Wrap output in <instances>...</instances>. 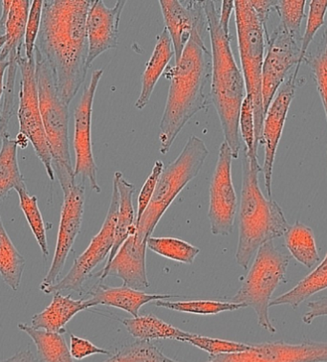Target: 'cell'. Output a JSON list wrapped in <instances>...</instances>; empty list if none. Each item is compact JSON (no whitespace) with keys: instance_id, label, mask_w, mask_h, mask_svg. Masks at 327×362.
I'll list each match as a JSON object with an SVG mask.
<instances>
[{"instance_id":"23","label":"cell","mask_w":327,"mask_h":362,"mask_svg":"<svg viewBox=\"0 0 327 362\" xmlns=\"http://www.w3.org/2000/svg\"><path fill=\"white\" fill-rule=\"evenodd\" d=\"M113 182L117 186L119 192V211L115 226L114 245L108 255L105 266L112 263L121 245L137 231L136 216L132 204L135 186L124 178L123 173L119 171L115 172Z\"/></svg>"},{"instance_id":"13","label":"cell","mask_w":327,"mask_h":362,"mask_svg":"<svg viewBox=\"0 0 327 362\" xmlns=\"http://www.w3.org/2000/svg\"><path fill=\"white\" fill-rule=\"evenodd\" d=\"M64 192L61 220H59L58 238L52 264L48 274L40 286L43 291L58 283V278L66 266L70 251L82 228L85 213V185L75 180L69 185L61 188Z\"/></svg>"},{"instance_id":"9","label":"cell","mask_w":327,"mask_h":362,"mask_svg":"<svg viewBox=\"0 0 327 362\" xmlns=\"http://www.w3.org/2000/svg\"><path fill=\"white\" fill-rule=\"evenodd\" d=\"M18 69L21 74L20 105L18 110L20 134L25 135L32 143L37 158L44 166L50 180L53 181L55 180V173L40 115L35 57L27 59L25 55H21L18 59Z\"/></svg>"},{"instance_id":"44","label":"cell","mask_w":327,"mask_h":362,"mask_svg":"<svg viewBox=\"0 0 327 362\" xmlns=\"http://www.w3.org/2000/svg\"><path fill=\"white\" fill-rule=\"evenodd\" d=\"M250 1L254 9L258 13L259 18H261V23H263L264 27L267 30V21H268L273 11H275L277 1H274V0H250Z\"/></svg>"},{"instance_id":"3","label":"cell","mask_w":327,"mask_h":362,"mask_svg":"<svg viewBox=\"0 0 327 362\" xmlns=\"http://www.w3.org/2000/svg\"><path fill=\"white\" fill-rule=\"evenodd\" d=\"M202 6L206 16L212 50L210 100L220 117L224 141L231 148L232 158H239L242 150L239 115L247 93L242 71L237 66L231 47V37L227 36L220 24V11L215 1L204 0Z\"/></svg>"},{"instance_id":"37","label":"cell","mask_w":327,"mask_h":362,"mask_svg":"<svg viewBox=\"0 0 327 362\" xmlns=\"http://www.w3.org/2000/svg\"><path fill=\"white\" fill-rule=\"evenodd\" d=\"M186 342L190 343L200 350L205 351L209 354L210 356L244 352V351L250 350L253 346V344H245V343L230 341V340L212 339V337L200 336L196 334H191Z\"/></svg>"},{"instance_id":"28","label":"cell","mask_w":327,"mask_h":362,"mask_svg":"<svg viewBox=\"0 0 327 362\" xmlns=\"http://www.w3.org/2000/svg\"><path fill=\"white\" fill-rule=\"evenodd\" d=\"M31 4L29 0H13L5 23L7 42L0 52V61H9L11 54H21Z\"/></svg>"},{"instance_id":"45","label":"cell","mask_w":327,"mask_h":362,"mask_svg":"<svg viewBox=\"0 0 327 362\" xmlns=\"http://www.w3.org/2000/svg\"><path fill=\"white\" fill-rule=\"evenodd\" d=\"M232 12H234V1H232V0H223V1H221L220 24L221 28L225 32L227 36L229 37H231V34H230V21H231Z\"/></svg>"},{"instance_id":"4","label":"cell","mask_w":327,"mask_h":362,"mask_svg":"<svg viewBox=\"0 0 327 362\" xmlns=\"http://www.w3.org/2000/svg\"><path fill=\"white\" fill-rule=\"evenodd\" d=\"M261 166L258 156H243L242 199L239 207V243L236 260L247 269L258 248L285 236L289 228L283 208L266 198L259 186Z\"/></svg>"},{"instance_id":"29","label":"cell","mask_w":327,"mask_h":362,"mask_svg":"<svg viewBox=\"0 0 327 362\" xmlns=\"http://www.w3.org/2000/svg\"><path fill=\"white\" fill-rule=\"evenodd\" d=\"M18 327L33 340L40 361L74 362L69 347L61 334L34 329L26 323H18Z\"/></svg>"},{"instance_id":"34","label":"cell","mask_w":327,"mask_h":362,"mask_svg":"<svg viewBox=\"0 0 327 362\" xmlns=\"http://www.w3.org/2000/svg\"><path fill=\"white\" fill-rule=\"evenodd\" d=\"M104 362H181L165 356L150 342L138 340L124 346Z\"/></svg>"},{"instance_id":"2","label":"cell","mask_w":327,"mask_h":362,"mask_svg":"<svg viewBox=\"0 0 327 362\" xmlns=\"http://www.w3.org/2000/svg\"><path fill=\"white\" fill-rule=\"evenodd\" d=\"M206 16L200 18L182 56L166 71L170 85L160 121V153L167 155L186 123L209 105L212 55L205 45Z\"/></svg>"},{"instance_id":"26","label":"cell","mask_w":327,"mask_h":362,"mask_svg":"<svg viewBox=\"0 0 327 362\" xmlns=\"http://www.w3.org/2000/svg\"><path fill=\"white\" fill-rule=\"evenodd\" d=\"M17 140L5 134L0 148V202L9 196L11 191L26 188L25 180L20 169L18 159Z\"/></svg>"},{"instance_id":"43","label":"cell","mask_w":327,"mask_h":362,"mask_svg":"<svg viewBox=\"0 0 327 362\" xmlns=\"http://www.w3.org/2000/svg\"><path fill=\"white\" fill-rule=\"evenodd\" d=\"M307 312L302 315V322L310 325L321 316L327 315V296L318 297L307 304Z\"/></svg>"},{"instance_id":"21","label":"cell","mask_w":327,"mask_h":362,"mask_svg":"<svg viewBox=\"0 0 327 362\" xmlns=\"http://www.w3.org/2000/svg\"><path fill=\"white\" fill-rule=\"evenodd\" d=\"M89 308H91V305L88 299L76 300L70 294L62 296L61 293H55L49 306L35 315L30 326L34 329L64 334L66 332L67 323L76 315Z\"/></svg>"},{"instance_id":"1","label":"cell","mask_w":327,"mask_h":362,"mask_svg":"<svg viewBox=\"0 0 327 362\" xmlns=\"http://www.w3.org/2000/svg\"><path fill=\"white\" fill-rule=\"evenodd\" d=\"M94 0H45L35 47L62 101L71 104L89 69L86 18Z\"/></svg>"},{"instance_id":"17","label":"cell","mask_w":327,"mask_h":362,"mask_svg":"<svg viewBox=\"0 0 327 362\" xmlns=\"http://www.w3.org/2000/svg\"><path fill=\"white\" fill-rule=\"evenodd\" d=\"M126 4L119 0L114 6L107 7L102 0H94L86 18L89 67L101 54L118 47L119 26Z\"/></svg>"},{"instance_id":"31","label":"cell","mask_w":327,"mask_h":362,"mask_svg":"<svg viewBox=\"0 0 327 362\" xmlns=\"http://www.w3.org/2000/svg\"><path fill=\"white\" fill-rule=\"evenodd\" d=\"M147 247L162 257L186 264H193L200 253V248L185 240L172 237H150L147 240Z\"/></svg>"},{"instance_id":"12","label":"cell","mask_w":327,"mask_h":362,"mask_svg":"<svg viewBox=\"0 0 327 362\" xmlns=\"http://www.w3.org/2000/svg\"><path fill=\"white\" fill-rule=\"evenodd\" d=\"M104 75V69L92 72L88 85L83 89L82 97L74 112L75 180L89 186L96 193H101L97 177V165L92 145V112L97 88Z\"/></svg>"},{"instance_id":"32","label":"cell","mask_w":327,"mask_h":362,"mask_svg":"<svg viewBox=\"0 0 327 362\" xmlns=\"http://www.w3.org/2000/svg\"><path fill=\"white\" fill-rule=\"evenodd\" d=\"M154 305L156 307L174 310V312L199 315H215L221 313L245 309L242 304L234 303V302L215 301V300H189V301L178 302L158 300V301L154 302Z\"/></svg>"},{"instance_id":"27","label":"cell","mask_w":327,"mask_h":362,"mask_svg":"<svg viewBox=\"0 0 327 362\" xmlns=\"http://www.w3.org/2000/svg\"><path fill=\"white\" fill-rule=\"evenodd\" d=\"M285 242L291 257L307 269H312L320 261L314 231L307 224L296 221L289 226Z\"/></svg>"},{"instance_id":"8","label":"cell","mask_w":327,"mask_h":362,"mask_svg":"<svg viewBox=\"0 0 327 362\" xmlns=\"http://www.w3.org/2000/svg\"><path fill=\"white\" fill-rule=\"evenodd\" d=\"M291 256L278 250L274 240L261 245L244 282L231 302L255 310L258 324L271 334L277 329L270 318V303L278 286L285 280Z\"/></svg>"},{"instance_id":"40","label":"cell","mask_w":327,"mask_h":362,"mask_svg":"<svg viewBox=\"0 0 327 362\" xmlns=\"http://www.w3.org/2000/svg\"><path fill=\"white\" fill-rule=\"evenodd\" d=\"M43 0H34L30 8L28 21H27L25 37H24V50L27 59L35 57V47L39 36L42 24Z\"/></svg>"},{"instance_id":"39","label":"cell","mask_w":327,"mask_h":362,"mask_svg":"<svg viewBox=\"0 0 327 362\" xmlns=\"http://www.w3.org/2000/svg\"><path fill=\"white\" fill-rule=\"evenodd\" d=\"M307 5L305 0H280L275 5V12L280 17V23H282L289 32L295 35H301L302 21Z\"/></svg>"},{"instance_id":"11","label":"cell","mask_w":327,"mask_h":362,"mask_svg":"<svg viewBox=\"0 0 327 362\" xmlns=\"http://www.w3.org/2000/svg\"><path fill=\"white\" fill-rule=\"evenodd\" d=\"M302 37L289 32L282 23L266 39L267 52L262 66V101L266 113L278 89L298 66Z\"/></svg>"},{"instance_id":"14","label":"cell","mask_w":327,"mask_h":362,"mask_svg":"<svg viewBox=\"0 0 327 362\" xmlns=\"http://www.w3.org/2000/svg\"><path fill=\"white\" fill-rule=\"evenodd\" d=\"M232 153L225 141L221 143L210 185V231L215 236H228L234 229L239 199L232 177Z\"/></svg>"},{"instance_id":"41","label":"cell","mask_w":327,"mask_h":362,"mask_svg":"<svg viewBox=\"0 0 327 362\" xmlns=\"http://www.w3.org/2000/svg\"><path fill=\"white\" fill-rule=\"evenodd\" d=\"M164 168L163 162L161 160L155 161L153 171H151L150 175L145 180L144 185H143L141 191H140L139 197H138L136 224L140 221V218H142L148 204H150L154 191H155L156 185H157L159 177H160L162 173H163Z\"/></svg>"},{"instance_id":"38","label":"cell","mask_w":327,"mask_h":362,"mask_svg":"<svg viewBox=\"0 0 327 362\" xmlns=\"http://www.w3.org/2000/svg\"><path fill=\"white\" fill-rule=\"evenodd\" d=\"M239 134L245 145V153L248 156H258V147L256 142L255 115H254L253 99L246 95L242 103L239 115Z\"/></svg>"},{"instance_id":"16","label":"cell","mask_w":327,"mask_h":362,"mask_svg":"<svg viewBox=\"0 0 327 362\" xmlns=\"http://www.w3.org/2000/svg\"><path fill=\"white\" fill-rule=\"evenodd\" d=\"M297 78L292 74L278 89L267 110L263 126H262L259 143L264 147V160L261 166V173L263 175L264 185L270 199L272 198V178L275 153H277L280 140L282 139L289 107L295 98Z\"/></svg>"},{"instance_id":"10","label":"cell","mask_w":327,"mask_h":362,"mask_svg":"<svg viewBox=\"0 0 327 362\" xmlns=\"http://www.w3.org/2000/svg\"><path fill=\"white\" fill-rule=\"evenodd\" d=\"M118 211L119 192L117 186L113 182L112 199H110L107 218H105L101 230L96 236L92 238L90 244L83 251V253L75 259L74 264L64 279L59 281L55 285L45 288L42 293L51 294L64 291H82L83 285L91 276L93 270L108 258V255L112 250L113 245H114Z\"/></svg>"},{"instance_id":"22","label":"cell","mask_w":327,"mask_h":362,"mask_svg":"<svg viewBox=\"0 0 327 362\" xmlns=\"http://www.w3.org/2000/svg\"><path fill=\"white\" fill-rule=\"evenodd\" d=\"M172 58H174V45H172L169 32L164 28L156 37L155 47L151 54L150 59L145 64V69L142 75L141 93L135 103V107L138 110H143L147 107L156 83H158Z\"/></svg>"},{"instance_id":"49","label":"cell","mask_w":327,"mask_h":362,"mask_svg":"<svg viewBox=\"0 0 327 362\" xmlns=\"http://www.w3.org/2000/svg\"><path fill=\"white\" fill-rule=\"evenodd\" d=\"M5 35V24L0 23V36Z\"/></svg>"},{"instance_id":"25","label":"cell","mask_w":327,"mask_h":362,"mask_svg":"<svg viewBox=\"0 0 327 362\" xmlns=\"http://www.w3.org/2000/svg\"><path fill=\"white\" fill-rule=\"evenodd\" d=\"M327 288V253L323 260L313 272L299 281L292 290L283 296L273 299L270 308L275 306H290L299 309V306L316 293Z\"/></svg>"},{"instance_id":"36","label":"cell","mask_w":327,"mask_h":362,"mask_svg":"<svg viewBox=\"0 0 327 362\" xmlns=\"http://www.w3.org/2000/svg\"><path fill=\"white\" fill-rule=\"evenodd\" d=\"M327 12V0H311L309 4V12H308L307 26H305L304 37H302L301 58L298 66L295 69L293 76L298 77L299 69L304 63L305 56L307 55V50L311 42L314 40L319 29L323 25L324 18Z\"/></svg>"},{"instance_id":"19","label":"cell","mask_w":327,"mask_h":362,"mask_svg":"<svg viewBox=\"0 0 327 362\" xmlns=\"http://www.w3.org/2000/svg\"><path fill=\"white\" fill-rule=\"evenodd\" d=\"M165 24L174 49L175 64L179 62L197 21L205 17L202 1L198 0H160Z\"/></svg>"},{"instance_id":"15","label":"cell","mask_w":327,"mask_h":362,"mask_svg":"<svg viewBox=\"0 0 327 362\" xmlns=\"http://www.w3.org/2000/svg\"><path fill=\"white\" fill-rule=\"evenodd\" d=\"M206 362H327V342L259 343L244 352L210 356Z\"/></svg>"},{"instance_id":"18","label":"cell","mask_w":327,"mask_h":362,"mask_svg":"<svg viewBox=\"0 0 327 362\" xmlns=\"http://www.w3.org/2000/svg\"><path fill=\"white\" fill-rule=\"evenodd\" d=\"M136 234V233H135ZM135 234L128 238L116 253L112 263L98 274L101 282L107 276L120 278L123 286L142 291L150 288L147 272V244H141Z\"/></svg>"},{"instance_id":"20","label":"cell","mask_w":327,"mask_h":362,"mask_svg":"<svg viewBox=\"0 0 327 362\" xmlns=\"http://www.w3.org/2000/svg\"><path fill=\"white\" fill-rule=\"evenodd\" d=\"M88 296H90L88 300L91 307L105 305L117 308L129 313L133 317L139 316L140 309L145 304L178 297L172 294L147 293L124 286L113 288L104 285L101 281L91 288Z\"/></svg>"},{"instance_id":"6","label":"cell","mask_w":327,"mask_h":362,"mask_svg":"<svg viewBox=\"0 0 327 362\" xmlns=\"http://www.w3.org/2000/svg\"><path fill=\"white\" fill-rule=\"evenodd\" d=\"M34 54L40 115L52 156L53 170L61 187H66L75 181L69 150V105L59 97L47 64L39 54Z\"/></svg>"},{"instance_id":"35","label":"cell","mask_w":327,"mask_h":362,"mask_svg":"<svg viewBox=\"0 0 327 362\" xmlns=\"http://www.w3.org/2000/svg\"><path fill=\"white\" fill-rule=\"evenodd\" d=\"M304 62H307L310 67L311 74L323 103L327 123V27L317 52L305 56Z\"/></svg>"},{"instance_id":"24","label":"cell","mask_w":327,"mask_h":362,"mask_svg":"<svg viewBox=\"0 0 327 362\" xmlns=\"http://www.w3.org/2000/svg\"><path fill=\"white\" fill-rule=\"evenodd\" d=\"M123 325L129 334L142 341L151 340L172 339L186 342L191 333L165 322L153 315H139L137 317L126 318Z\"/></svg>"},{"instance_id":"42","label":"cell","mask_w":327,"mask_h":362,"mask_svg":"<svg viewBox=\"0 0 327 362\" xmlns=\"http://www.w3.org/2000/svg\"><path fill=\"white\" fill-rule=\"evenodd\" d=\"M70 354L77 361L93 355H110L109 351L98 347L88 339L70 334Z\"/></svg>"},{"instance_id":"30","label":"cell","mask_w":327,"mask_h":362,"mask_svg":"<svg viewBox=\"0 0 327 362\" xmlns=\"http://www.w3.org/2000/svg\"><path fill=\"white\" fill-rule=\"evenodd\" d=\"M26 260L10 239L0 216V276L13 291L20 290Z\"/></svg>"},{"instance_id":"7","label":"cell","mask_w":327,"mask_h":362,"mask_svg":"<svg viewBox=\"0 0 327 362\" xmlns=\"http://www.w3.org/2000/svg\"><path fill=\"white\" fill-rule=\"evenodd\" d=\"M234 16L242 74L246 93L253 99L256 142L258 146L266 117L262 101V66L269 33L250 0H234Z\"/></svg>"},{"instance_id":"47","label":"cell","mask_w":327,"mask_h":362,"mask_svg":"<svg viewBox=\"0 0 327 362\" xmlns=\"http://www.w3.org/2000/svg\"><path fill=\"white\" fill-rule=\"evenodd\" d=\"M9 64V61H0V117H1V100L2 96L4 95V76Z\"/></svg>"},{"instance_id":"33","label":"cell","mask_w":327,"mask_h":362,"mask_svg":"<svg viewBox=\"0 0 327 362\" xmlns=\"http://www.w3.org/2000/svg\"><path fill=\"white\" fill-rule=\"evenodd\" d=\"M17 193L20 198L21 210L28 221L30 228L36 238L43 257L48 258L50 251L48 247L47 236H46L45 223L43 221L42 213H40L39 204H37V198L34 194H30L27 188L20 189Z\"/></svg>"},{"instance_id":"5","label":"cell","mask_w":327,"mask_h":362,"mask_svg":"<svg viewBox=\"0 0 327 362\" xmlns=\"http://www.w3.org/2000/svg\"><path fill=\"white\" fill-rule=\"evenodd\" d=\"M209 153L203 140L191 135L177 159L165 167L150 204L137 223L135 236L138 242L147 244L167 208L181 191L197 177Z\"/></svg>"},{"instance_id":"46","label":"cell","mask_w":327,"mask_h":362,"mask_svg":"<svg viewBox=\"0 0 327 362\" xmlns=\"http://www.w3.org/2000/svg\"><path fill=\"white\" fill-rule=\"evenodd\" d=\"M0 362H37V361L33 352L29 348H27V349L20 350V352L16 353L11 358Z\"/></svg>"},{"instance_id":"48","label":"cell","mask_w":327,"mask_h":362,"mask_svg":"<svg viewBox=\"0 0 327 362\" xmlns=\"http://www.w3.org/2000/svg\"><path fill=\"white\" fill-rule=\"evenodd\" d=\"M6 42H7L6 35H2V36H0V50H2V48L4 47V45H6Z\"/></svg>"}]
</instances>
